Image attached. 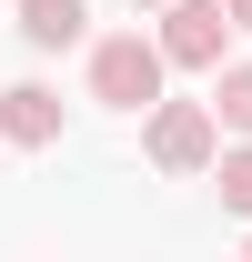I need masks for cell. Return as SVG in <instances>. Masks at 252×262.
I'll return each mask as SVG.
<instances>
[{
  "instance_id": "1",
  "label": "cell",
  "mask_w": 252,
  "mask_h": 262,
  "mask_svg": "<svg viewBox=\"0 0 252 262\" xmlns=\"http://www.w3.org/2000/svg\"><path fill=\"white\" fill-rule=\"evenodd\" d=\"M141 151H152L161 171H212L222 162V111L212 101H152V131H141Z\"/></svg>"
},
{
  "instance_id": "2",
  "label": "cell",
  "mask_w": 252,
  "mask_h": 262,
  "mask_svg": "<svg viewBox=\"0 0 252 262\" xmlns=\"http://www.w3.org/2000/svg\"><path fill=\"white\" fill-rule=\"evenodd\" d=\"M161 71H172V51L141 40V31H121V40L91 51V101H111V111H152V101H161Z\"/></svg>"
},
{
  "instance_id": "3",
  "label": "cell",
  "mask_w": 252,
  "mask_h": 262,
  "mask_svg": "<svg viewBox=\"0 0 252 262\" xmlns=\"http://www.w3.org/2000/svg\"><path fill=\"white\" fill-rule=\"evenodd\" d=\"M232 0H161V51L182 71H222V51H232Z\"/></svg>"
},
{
  "instance_id": "4",
  "label": "cell",
  "mask_w": 252,
  "mask_h": 262,
  "mask_svg": "<svg viewBox=\"0 0 252 262\" xmlns=\"http://www.w3.org/2000/svg\"><path fill=\"white\" fill-rule=\"evenodd\" d=\"M0 141H20V151L61 141V101L40 91V81H10V91H0Z\"/></svg>"
},
{
  "instance_id": "5",
  "label": "cell",
  "mask_w": 252,
  "mask_h": 262,
  "mask_svg": "<svg viewBox=\"0 0 252 262\" xmlns=\"http://www.w3.org/2000/svg\"><path fill=\"white\" fill-rule=\"evenodd\" d=\"M81 20H91L81 0H20V40H31V51H71Z\"/></svg>"
},
{
  "instance_id": "6",
  "label": "cell",
  "mask_w": 252,
  "mask_h": 262,
  "mask_svg": "<svg viewBox=\"0 0 252 262\" xmlns=\"http://www.w3.org/2000/svg\"><path fill=\"white\" fill-rule=\"evenodd\" d=\"M212 111H222V131H242V141H252V61L212 71Z\"/></svg>"
},
{
  "instance_id": "7",
  "label": "cell",
  "mask_w": 252,
  "mask_h": 262,
  "mask_svg": "<svg viewBox=\"0 0 252 262\" xmlns=\"http://www.w3.org/2000/svg\"><path fill=\"white\" fill-rule=\"evenodd\" d=\"M212 182H222V202L252 222V141H242V151H222V162H212Z\"/></svg>"
},
{
  "instance_id": "8",
  "label": "cell",
  "mask_w": 252,
  "mask_h": 262,
  "mask_svg": "<svg viewBox=\"0 0 252 262\" xmlns=\"http://www.w3.org/2000/svg\"><path fill=\"white\" fill-rule=\"evenodd\" d=\"M232 20H242V31H252V0H232Z\"/></svg>"
},
{
  "instance_id": "9",
  "label": "cell",
  "mask_w": 252,
  "mask_h": 262,
  "mask_svg": "<svg viewBox=\"0 0 252 262\" xmlns=\"http://www.w3.org/2000/svg\"><path fill=\"white\" fill-rule=\"evenodd\" d=\"M152 10H161V0H152Z\"/></svg>"
}]
</instances>
